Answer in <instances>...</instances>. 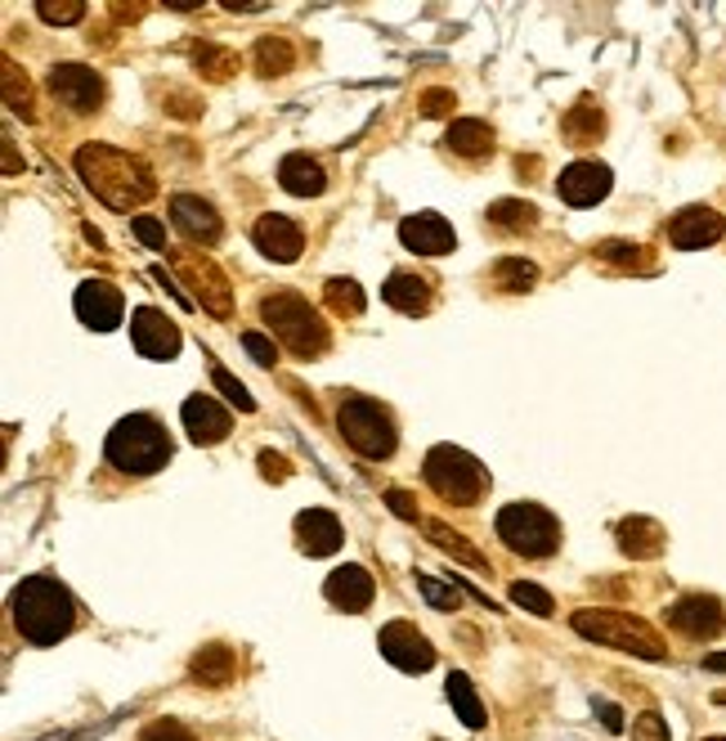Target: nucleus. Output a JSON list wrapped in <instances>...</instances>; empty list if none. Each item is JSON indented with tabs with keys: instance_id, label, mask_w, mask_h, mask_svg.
I'll list each match as a JSON object with an SVG mask.
<instances>
[{
	"instance_id": "f8f14e48",
	"label": "nucleus",
	"mask_w": 726,
	"mask_h": 741,
	"mask_svg": "<svg viewBox=\"0 0 726 741\" xmlns=\"http://www.w3.org/2000/svg\"><path fill=\"white\" fill-rule=\"evenodd\" d=\"M72 306H77V320H81L85 329H94V333H112V329L121 324V314H127V301H121V292H117L108 279H85V283H77Z\"/></svg>"
},
{
	"instance_id": "6ab92c4d",
	"label": "nucleus",
	"mask_w": 726,
	"mask_h": 741,
	"mask_svg": "<svg viewBox=\"0 0 726 741\" xmlns=\"http://www.w3.org/2000/svg\"><path fill=\"white\" fill-rule=\"evenodd\" d=\"M180 422L193 445H220L229 432H233V418L229 409H220L211 395H189L184 409H180Z\"/></svg>"
},
{
	"instance_id": "b1692460",
	"label": "nucleus",
	"mask_w": 726,
	"mask_h": 741,
	"mask_svg": "<svg viewBox=\"0 0 726 741\" xmlns=\"http://www.w3.org/2000/svg\"><path fill=\"white\" fill-rule=\"evenodd\" d=\"M615 540H619V549H624L633 562H651V558H659L664 544H668L664 525L651 521V517H624V521L615 525Z\"/></svg>"
},
{
	"instance_id": "72a5a7b5",
	"label": "nucleus",
	"mask_w": 726,
	"mask_h": 741,
	"mask_svg": "<svg viewBox=\"0 0 726 741\" xmlns=\"http://www.w3.org/2000/svg\"><path fill=\"white\" fill-rule=\"evenodd\" d=\"M252 59H256V68H261L265 77H283V72L296 63V50H292V41H283V37H261L256 50H252Z\"/></svg>"
},
{
	"instance_id": "09e8293b",
	"label": "nucleus",
	"mask_w": 726,
	"mask_h": 741,
	"mask_svg": "<svg viewBox=\"0 0 726 741\" xmlns=\"http://www.w3.org/2000/svg\"><path fill=\"white\" fill-rule=\"evenodd\" d=\"M261 472H265L270 481H288V472H292V468H288V459H283V454L261 450Z\"/></svg>"
},
{
	"instance_id": "bb28decb",
	"label": "nucleus",
	"mask_w": 726,
	"mask_h": 741,
	"mask_svg": "<svg viewBox=\"0 0 726 741\" xmlns=\"http://www.w3.org/2000/svg\"><path fill=\"white\" fill-rule=\"evenodd\" d=\"M561 131H565V140L569 144H596L601 140V131H605V113H601V103L592 99V94H583L574 109L561 118Z\"/></svg>"
},
{
	"instance_id": "c85d7f7f",
	"label": "nucleus",
	"mask_w": 726,
	"mask_h": 741,
	"mask_svg": "<svg viewBox=\"0 0 726 741\" xmlns=\"http://www.w3.org/2000/svg\"><path fill=\"white\" fill-rule=\"evenodd\" d=\"M484 221H490L498 234H525L538 226V207L525 202V198H498L490 211H484Z\"/></svg>"
},
{
	"instance_id": "49530a36",
	"label": "nucleus",
	"mask_w": 726,
	"mask_h": 741,
	"mask_svg": "<svg viewBox=\"0 0 726 741\" xmlns=\"http://www.w3.org/2000/svg\"><path fill=\"white\" fill-rule=\"evenodd\" d=\"M453 90H426L422 94V118H444V113H453Z\"/></svg>"
},
{
	"instance_id": "412c9836",
	"label": "nucleus",
	"mask_w": 726,
	"mask_h": 741,
	"mask_svg": "<svg viewBox=\"0 0 726 741\" xmlns=\"http://www.w3.org/2000/svg\"><path fill=\"white\" fill-rule=\"evenodd\" d=\"M341 544H345L341 521H336L327 508H305V512H296V549H301V553H310V558H332Z\"/></svg>"
},
{
	"instance_id": "9d476101",
	"label": "nucleus",
	"mask_w": 726,
	"mask_h": 741,
	"mask_svg": "<svg viewBox=\"0 0 726 741\" xmlns=\"http://www.w3.org/2000/svg\"><path fill=\"white\" fill-rule=\"evenodd\" d=\"M50 94L77 118H90V113L103 109V81L85 63H54L50 68Z\"/></svg>"
},
{
	"instance_id": "aec40b11",
	"label": "nucleus",
	"mask_w": 726,
	"mask_h": 741,
	"mask_svg": "<svg viewBox=\"0 0 726 741\" xmlns=\"http://www.w3.org/2000/svg\"><path fill=\"white\" fill-rule=\"evenodd\" d=\"M323 593H327V602H332V607H341V611L359 615V611H369V607H373L377 584H373V575L363 571L359 562H345V567H336V571L323 580Z\"/></svg>"
},
{
	"instance_id": "0eeeda50",
	"label": "nucleus",
	"mask_w": 726,
	"mask_h": 741,
	"mask_svg": "<svg viewBox=\"0 0 726 741\" xmlns=\"http://www.w3.org/2000/svg\"><path fill=\"white\" fill-rule=\"evenodd\" d=\"M422 477L444 503H457V508H475L490 494V472H484V463L457 445H431Z\"/></svg>"
},
{
	"instance_id": "6e6552de",
	"label": "nucleus",
	"mask_w": 726,
	"mask_h": 741,
	"mask_svg": "<svg viewBox=\"0 0 726 741\" xmlns=\"http://www.w3.org/2000/svg\"><path fill=\"white\" fill-rule=\"evenodd\" d=\"M494 535L503 540L507 553L543 562V558H552L561 549V521L543 503H507L494 517Z\"/></svg>"
},
{
	"instance_id": "f3484780",
	"label": "nucleus",
	"mask_w": 726,
	"mask_h": 741,
	"mask_svg": "<svg viewBox=\"0 0 726 741\" xmlns=\"http://www.w3.org/2000/svg\"><path fill=\"white\" fill-rule=\"evenodd\" d=\"M611 184H615V176H611V167H605V162H569V167L556 176V193H561V202H569V207H592V202H601L605 193H611Z\"/></svg>"
},
{
	"instance_id": "f704fd0d",
	"label": "nucleus",
	"mask_w": 726,
	"mask_h": 741,
	"mask_svg": "<svg viewBox=\"0 0 726 741\" xmlns=\"http://www.w3.org/2000/svg\"><path fill=\"white\" fill-rule=\"evenodd\" d=\"M596 257H601L605 266H619V270H655V261H651V252H646L642 243L605 239V243H596Z\"/></svg>"
},
{
	"instance_id": "1a4fd4ad",
	"label": "nucleus",
	"mask_w": 726,
	"mask_h": 741,
	"mask_svg": "<svg viewBox=\"0 0 726 741\" xmlns=\"http://www.w3.org/2000/svg\"><path fill=\"white\" fill-rule=\"evenodd\" d=\"M171 261H175V274L189 283L193 301H198L202 310H211L215 320H229V314H233V288H229L224 270H220L211 257L189 252V248H171Z\"/></svg>"
},
{
	"instance_id": "a19ab883",
	"label": "nucleus",
	"mask_w": 726,
	"mask_h": 741,
	"mask_svg": "<svg viewBox=\"0 0 726 741\" xmlns=\"http://www.w3.org/2000/svg\"><path fill=\"white\" fill-rule=\"evenodd\" d=\"M37 14H41L46 23H54V28H68V23L85 19V6H81V0H41Z\"/></svg>"
},
{
	"instance_id": "79ce46f5",
	"label": "nucleus",
	"mask_w": 726,
	"mask_h": 741,
	"mask_svg": "<svg viewBox=\"0 0 726 741\" xmlns=\"http://www.w3.org/2000/svg\"><path fill=\"white\" fill-rule=\"evenodd\" d=\"M140 741H198L180 719H153L144 732H140Z\"/></svg>"
},
{
	"instance_id": "a211bd4d",
	"label": "nucleus",
	"mask_w": 726,
	"mask_h": 741,
	"mask_svg": "<svg viewBox=\"0 0 726 741\" xmlns=\"http://www.w3.org/2000/svg\"><path fill=\"white\" fill-rule=\"evenodd\" d=\"M722 234H726V221H722V211H713V207H686V211H677V217L668 221V239L682 252L713 248Z\"/></svg>"
},
{
	"instance_id": "a878e982",
	"label": "nucleus",
	"mask_w": 726,
	"mask_h": 741,
	"mask_svg": "<svg viewBox=\"0 0 726 741\" xmlns=\"http://www.w3.org/2000/svg\"><path fill=\"white\" fill-rule=\"evenodd\" d=\"M279 184L292 193V198H319L327 189V176H323V162L310 158V153H288L279 162Z\"/></svg>"
},
{
	"instance_id": "2eb2a0df",
	"label": "nucleus",
	"mask_w": 726,
	"mask_h": 741,
	"mask_svg": "<svg viewBox=\"0 0 726 741\" xmlns=\"http://www.w3.org/2000/svg\"><path fill=\"white\" fill-rule=\"evenodd\" d=\"M171 221H175V230H180L189 243H202V248L220 243V234H224L220 211H215L206 198H198V193H175V198H171Z\"/></svg>"
},
{
	"instance_id": "603ef678",
	"label": "nucleus",
	"mask_w": 726,
	"mask_h": 741,
	"mask_svg": "<svg viewBox=\"0 0 726 741\" xmlns=\"http://www.w3.org/2000/svg\"><path fill=\"white\" fill-rule=\"evenodd\" d=\"M708 741H726V737H708Z\"/></svg>"
},
{
	"instance_id": "4468645a",
	"label": "nucleus",
	"mask_w": 726,
	"mask_h": 741,
	"mask_svg": "<svg viewBox=\"0 0 726 741\" xmlns=\"http://www.w3.org/2000/svg\"><path fill=\"white\" fill-rule=\"evenodd\" d=\"M664 620H668L677 633H686V639H717V633L726 629V611H722V602L708 598V593H686V598H677V602L664 611Z\"/></svg>"
},
{
	"instance_id": "de8ad7c7",
	"label": "nucleus",
	"mask_w": 726,
	"mask_h": 741,
	"mask_svg": "<svg viewBox=\"0 0 726 741\" xmlns=\"http://www.w3.org/2000/svg\"><path fill=\"white\" fill-rule=\"evenodd\" d=\"M386 503H391V512H400L404 521H422V512H417L413 494H404V490H386Z\"/></svg>"
},
{
	"instance_id": "cd10ccee",
	"label": "nucleus",
	"mask_w": 726,
	"mask_h": 741,
	"mask_svg": "<svg viewBox=\"0 0 726 741\" xmlns=\"http://www.w3.org/2000/svg\"><path fill=\"white\" fill-rule=\"evenodd\" d=\"M189 674H193V683L224 688L233 679V652L224 643H202V652H193V661H189Z\"/></svg>"
},
{
	"instance_id": "20e7f679",
	"label": "nucleus",
	"mask_w": 726,
	"mask_h": 741,
	"mask_svg": "<svg viewBox=\"0 0 726 741\" xmlns=\"http://www.w3.org/2000/svg\"><path fill=\"white\" fill-rule=\"evenodd\" d=\"M336 432L345 437V445L363 459H391L395 445H400V428H395V413L373 400V395H341L336 404Z\"/></svg>"
},
{
	"instance_id": "8fccbe9b",
	"label": "nucleus",
	"mask_w": 726,
	"mask_h": 741,
	"mask_svg": "<svg viewBox=\"0 0 726 741\" xmlns=\"http://www.w3.org/2000/svg\"><path fill=\"white\" fill-rule=\"evenodd\" d=\"M596 714H601V723L611 728V732H624V710H619V705H611V701H596Z\"/></svg>"
},
{
	"instance_id": "a18cd8bd",
	"label": "nucleus",
	"mask_w": 726,
	"mask_h": 741,
	"mask_svg": "<svg viewBox=\"0 0 726 741\" xmlns=\"http://www.w3.org/2000/svg\"><path fill=\"white\" fill-rule=\"evenodd\" d=\"M633 741H668V723H664L655 710H646V714H637V723H633Z\"/></svg>"
},
{
	"instance_id": "ddd939ff",
	"label": "nucleus",
	"mask_w": 726,
	"mask_h": 741,
	"mask_svg": "<svg viewBox=\"0 0 726 741\" xmlns=\"http://www.w3.org/2000/svg\"><path fill=\"white\" fill-rule=\"evenodd\" d=\"M131 342H135V351L144 356V360H175L180 356V329L167 320L162 310H153V306H135V314H131Z\"/></svg>"
},
{
	"instance_id": "473e14b6",
	"label": "nucleus",
	"mask_w": 726,
	"mask_h": 741,
	"mask_svg": "<svg viewBox=\"0 0 726 741\" xmlns=\"http://www.w3.org/2000/svg\"><path fill=\"white\" fill-rule=\"evenodd\" d=\"M490 279H494L503 292H530V288L538 283V266L525 261V257H503V261H494Z\"/></svg>"
},
{
	"instance_id": "2f4dec72",
	"label": "nucleus",
	"mask_w": 726,
	"mask_h": 741,
	"mask_svg": "<svg viewBox=\"0 0 726 741\" xmlns=\"http://www.w3.org/2000/svg\"><path fill=\"white\" fill-rule=\"evenodd\" d=\"M323 297H327V310L345 314V320H359V314H363V306H369V297H363V288H359L354 279H345V274H332V279L323 283Z\"/></svg>"
},
{
	"instance_id": "e433bc0d",
	"label": "nucleus",
	"mask_w": 726,
	"mask_h": 741,
	"mask_svg": "<svg viewBox=\"0 0 726 741\" xmlns=\"http://www.w3.org/2000/svg\"><path fill=\"white\" fill-rule=\"evenodd\" d=\"M6 103H10V113H19L23 122H32L37 118V109H32V86H28V77L19 81V68L6 59Z\"/></svg>"
},
{
	"instance_id": "37998d69",
	"label": "nucleus",
	"mask_w": 726,
	"mask_h": 741,
	"mask_svg": "<svg viewBox=\"0 0 726 741\" xmlns=\"http://www.w3.org/2000/svg\"><path fill=\"white\" fill-rule=\"evenodd\" d=\"M242 347H248V356H252L261 369H274V364H279V347H274L265 333H242Z\"/></svg>"
},
{
	"instance_id": "dca6fc26",
	"label": "nucleus",
	"mask_w": 726,
	"mask_h": 741,
	"mask_svg": "<svg viewBox=\"0 0 726 741\" xmlns=\"http://www.w3.org/2000/svg\"><path fill=\"white\" fill-rule=\"evenodd\" d=\"M400 243L417 257H448L457 248V234L453 226L440 217V211H417V217H404L400 221Z\"/></svg>"
},
{
	"instance_id": "423d86ee",
	"label": "nucleus",
	"mask_w": 726,
	"mask_h": 741,
	"mask_svg": "<svg viewBox=\"0 0 726 741\" xmlns=\"http://www.w3.org/2000/svg\"><path fill=\"white\" fill-rule=\"evenodd\" d=\"M261 320H265V329L283 342V347H292L301 360H319L323 351H327V324L319 320V310L305 301V297H296V292H274V297H265L261 301Z\"/></svg>"
},
{
	"instance_id": "c756f323",
	"label": "nucleus",
	"mask_w": 726,
	"mask_h": 741,
	"mask_svg": "<svg viewBox=\"0 0 726 741\" xmlns=\"http://www.w3.org/2000/svg\"><path fill=\"white\" fill-rule=\"evenodd\" d=\"M444 692H448V701H453L457 719H462L471 732H480V728H484V705H480V697H475L471 679H466L462 670H453V674H448V683H444Z\"/></svg>"
},
{
	"instance_id": "9b49d317",
	"label": "nucleus",
	"mask_w": 726,
	"mask_h": 741,
	"mask_svg": "<svg viewBox=\"0 0 726 741\" xmlns=\"http://www.w3.org/2000/svg\"><path fill=\"white\" fill-rule=\"evenodd\" d=\"M377 648H382V657H386L395 670H404V674H426V670L435 665V648L426 643V633H422L413 620H391V624H382Z\"/></svg>"
},
{
	"instance_id": "3c124183",
	"label": "nucleus",
	"mask_w": 726,
	"mask_h": 741,
	"mask_svg": "<svg viewBox=\"0 0 726 741\" xmlns=\"http://www.w3.org/2000/svg\"><path fill=\"white\" fill-rule=\"evenodd\" d=\"M704 670H726V657H704Z\"/></svg>"
},
{
	"instance_id": "39448f33",
	"label": "nucleus",
	"mask_w": 726,
	"mask_h": 741,
	"mask_svg": "<svg viewBox=\"0 0 726 741\" xmlns=\"http://www.w3.org/2000/svg\"><path fill=\"white\" fill-rule=\"evenodd\" d=\"M569 624H574V633H583V639H592L601 648H619V652H633V657H646V661H668V643L646 620H637L628 611L587 607V611H574Z\"/></svg>"
},
{
	"instance_id": "7ed1b4c3",
	"label": "nucleus",
	"mask_w": 726,
	"mask_h": 741,
	"mask_svg": "<svg viewBox=\"0 0 726 741\" xmlns=\"http://www.w3.org/2000/svg\"><path fill=\"white\" fill-rule=\"evenodd\" d=\"M175 445H171V432L162 428V422L153 413H127L117 418V428L108 432L103 441V459L127 472V477H153L171 463Z\"/></svg>"
},
{
	"instance_id": "c03bdc74",
	"label": "nucleus",
	"mask_w": 726,
	"mask_h": 741,
	"mask_svg": "<svg viewBox=\"0 0 726 741\" xmlns=\"http://www.w3.org/2000/svg\"><path fill=\"white\" fill-rule=\"evenodd\" d=\"M131 230H135V239H140L144 248H153V252H167V230H162L153 217H135V221H131Z\"/></svg>"
},
{
	"instance_id": "393cba45",
	"label": "nucleus",
	"mask_w": 726,
	"mask_h": 741,
	"mask_svg": "<svg viewBox=\"0 0 726 741\" xmlns=\"http://www.w3.org/2000/svg\"><path fill=\"white\" fill-rule=\"evenodd\" d=\"M444 149L453 158H466V162H480L494 153V127L480 122V118H457L448 131H444Z\"/></svg>"
},
{
	"instance_id": "4be33fe9",
	"label": "nucleus",
	"mask_w": 726,
	"mask_h": 741,
	"mask_svg": "<svg viewBox=\"0 0 726 741\" xmlns=\"http://www.w3.org/2000/svg\"><path fill=\"white\" fill-rule=\"evenodd\" d=\"M252 243H256L270 261H279V266H292V261L301 257V248H305L301 226H296V221H288V217H274V211L252 226Z\"/></svg>"
},
{
	"instance_id": "4c0bfd02",
	"label": "nucleus",
	"mask_w": 726,
	"mask_h": 741,
	"mask_svg": "<svg viewBox=\"0 0 726 741\" xmlns=\"http://www.w3.org/2000/svg\"><path fill=\"white\" fill-rule=\"evenodd\" d=\"M417 593H422V598H426L435 611H457L466 589H457L453 580H448V584H440V580H431V575H417Z\"/></svg>"
},
{
	"instance_id": "58836bf2",
	"label": "nucleus",
	"mask_w": 726,
	"mask_h": 741,
	"mask_svg": "<svg viewBox=\"0 0 726 741\" xmlns=\"http://www.w3.org/2000/svg\"><path fill=\"white\" fill-rule=\"evenodd\" d=\"M512 602L525 607V611H534V615H552V611H556L552 593L538 589V584H530V580H516V584H512Z\"/></svg>"
},
{
	"instance_id": "ea45409f",
	"label": "nucleus",
	"mask_w": 726,
	"mask_h": 741,
	"mask_svg": "<svg viewBox=\"0 0 726 741\" xmlns=\"http://www.w3.org/2000/svg\"><path fill=\"white\" fill-rule=\"evenodd\" d=\"M211 382H215V387L224 391V400H229V404H238L242 413H252V409H256L252 391H248V387H242V382H238V378H233L229 369H220V364H215V369H211Z\"/></svg>"
},
{
	"instance_id": "c9c22d12",
	"label": "nucleus",
	"mask_w": 726,
	"mask_h": 741,
	"mask_svg": "<svg viewBox=\"0 0 726 741\" xmlns=\"http://www.w3.org/2000/svg\"><path fill=\"white\" fill-rule=\"evenodd\" d=\"M193 63H198V72H202V77L224 81V77H233L238 54H233V50H220V46H198V50H193Z\"/></svg>"
},
{
	"instance_id": "f257e3e1",
	"label": "nucleus",
	"mask_w": 726,
	"mask_h": 741,
	"mask_svg": "<svg viewBox=\"0 0 726 741\" xmlns=\"http://www.w3.org/2000/svg\"><path fill=\"white\" fill-rule=\"evenodd\" d=\"M10 620L19 629V639L32 648H54L81 624V602L72 589L54 575H28L10 593Z\"/></svg>"
},
{
	"instance_id": "5701e85b",
	"label": "nucleus",
	"mask_w": 726,
	"mask_h": 741,
	"mask_svg": "<svg viewBox=\"0 0 726 741\" xmlns=\"http://www.w3.org/2000/svg\"><path fill=\"white\" fill-rule=\"evenodd\" d=\"M382 301L395 306L400 314H426L431 301H435V279L417 274V270H395L386 283H382Z\"/></svg>"
},
{
	"instance_id": "f03ea898",
	"label": "nucleus",
	"mask_w": 726,
	"mask_h": 741,
	"mask_svg": "<svg viewBox=\"0 0 726 741\" xmlns=\"http://www.w3.org/2000/svg\"><path fill=\"white\" fill-rule=\"evenodd\" d=\"M77 176L81 184L108 202L112 211H131V207H144L153 193H158V180L149 171L144 158L127 153V149H112V144H81L77 149Z\"/></svg>"
},
{
	"instance_id": "7c9ffc66",
	"label": "nucleus",
	"mask_w": 726,
	"mask_h": 741,
	"mask_svg": "<svg viewBox=\"0 0 726 741\" xmlns=\"http://www.w3.org/2000/svg\"><path fill=\"white\" fill-rule=\"evenodd\" d=\"M422 525H426V535H431V544L435 549H444V553H453L457 562H466V567H475V571H490V562H484L457 531H448V525L444 521H435V517H422Z\"/></svg>"
}]
</instances>
